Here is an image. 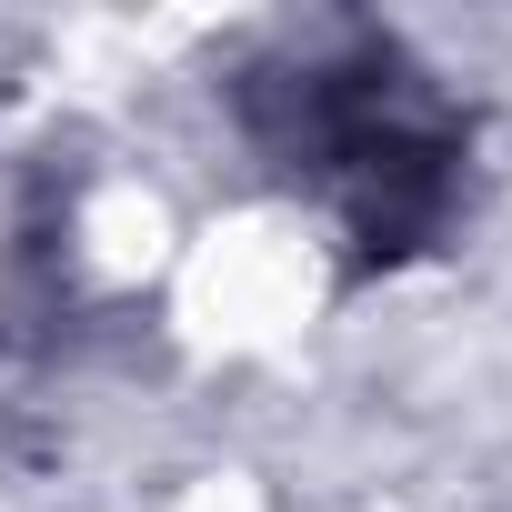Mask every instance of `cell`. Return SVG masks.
I'll list each match as a JSON object with an SVG mask.
<instances>
[{
	"mask_svg": "<svg viewBox=\"0 0 512 512\" xmlns=\"http://www.w3.org/2000/svg\"><path fill=\"white\" fill-rule=\"evenodd\" d=\"M292 101V171H312L332 191V211L352 221V241L372 262L412 251L442 211H452V161H462V131L452 111L422 91V71H402L392 41H342V61H302L282 81Z\"/></svg>",
	"mask_w": 512,
	"mask_h": 512,
	"instance_id": "obj_1",
	"label": "cell"
}]
</instances>
